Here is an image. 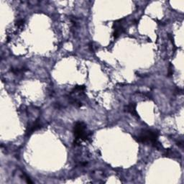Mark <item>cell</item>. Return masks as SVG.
<instances>
[{
  "label": "cell",
  "mask_w": 184,
  "mask_h": 184,
  "mask_svg": "<svg viewBox=\"0 0 184 184\" xmlns=\"http://www.w3.org/2000/svg\"><path fill=\"white\" fill-rule=\"evenodd\" d=\"M89 49H90V50L92 52H94V47H93V45H92V43H90V44H89Z\"/></svg>",
  "instance_id": "cell-7"
},
{
  "label": "cell",
  "mask_w": 184,
  "mask_h": 184,
  "mask_svg": "<svg viewBox=\"0 0 184 184\" xmlns=\"http://www.w3.org/2000/svg\"><path fill=\"white\" fill-rule=\"evenodd\" d=\"M24 20H17V22H16V25L19 27H22L23 24H24Z\"/></svg>",
  "instance_id": "cell-6"
},
{
  "label": "cell",
  "mask_w": 184,
  "mask_h": 184,
  "mask_svg": "<svg viewBox=\"0 0 184 184\" xmlns=\"http://www.w3.org/2000/svg\"><path fill=\"white\" fill-rule=\"evenodd\" d=\"M127 111L128 112L130 113L131 114L135 116V117H137V118L140 117H139L138 114H137V111H136V104L130 103L127 106Z\"/></svg>",
  "instance_id": "cell-4"
},
{
  "label": "cell",
  "mask_w": 184,
  "mask_h": 184,
  "mask_svg": "<svg viewBox=\"0 0 184 184\" xmlns=\"http://www.w3.org/2000/svg\"><path fill=\"white\" fill-rule=\"evenodd\" d=\"M41 127L42 125L40 123L39 120H37L33 124H32V125H29V126L27 127V130H26V134H27V136H30V134H32L35 131L41 129Z\"/></svg>",
  "instance_id": "cell-3"
},
{
  "label": "cell",
  "mask_w": 184,
  "mask_h": 184,
  "mask_svg": "<svg viewBox=\"0 0 184 184\" xmlns=\"http://www.w3.org/2000/svg\"><path fill=\"white\" fill-rule=\"evenodd\" d=\"M86 125L83 122H77L73 127V133L75 136L74 145L76 146L78 145L80 140H88L91 134H88L86 132Z\"/></svg>",
  "instance_id": "cell-2"
},
{
  "label": "cell",
  "mask_w": 184,
  "mask_h": 184,
  "mask_svg": "<svg viewBox=\"0 0 184 184\" xmlns=\"http://www.w3.org/2000/svg\"><path fill=\"white\" fill-rule=\"evenodd\" d=\"M159 132L153 129H143L139 135L134 137L139 143H151L153 147L160 150L163 148L162 145L158 141Z\"/></svg>",
  "instance_id": "cell-1"
},
{
  "label": "cell",
  "mask_w": 184,
  "mask_h": 184,
  "mask_svg": "<svg viewBox=\"0 0 184 184\" xmlns=\"http://www.w3.org/2000/svg\"><path fill=\"white\" fill-rule=\"evenodd\" d=\"M174 73V71H173V66L171 63H170V66H169V69H168V76H171L173 75Z\"/></svg>",
  "instance_id": "cell-5"
}]
</instances>
